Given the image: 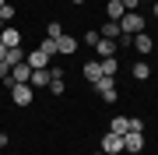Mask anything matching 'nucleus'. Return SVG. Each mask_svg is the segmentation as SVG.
Returning a JSON list of instances; mask_svg holds the SVG:
<instances>
[{
  "label": "nucleus",
  "mask_w": 158,
  "mask_h": 155,
  "mask_svg": "<svg viewBox=\"0 0 158 155\" xmlns=\"http://www.w3.org/2000/svg\"><path fill=\"white\" fill-rule=\"evenodd\" d=\"M95 92H98V99H102V102H109V106H113L116 99H119V92H116V81H113V78H98V81H95Z\"/></svg>",
  "instance_id": "obj_1"
},
{
  "label": "nucleus",
  "mask_w": 158,
  "mask_h": 155,
  "mask_svg": "<svg viewBox=\"0 0 158 155\" xmlns=\"http://www.w3.org/2000/svg\"><path fill=\"white\" fill-rule=\"evenodd\" d=\"M119 28H123L127 35H137V32H144V18L137 11H127L123 18H119Z\"/></svg>",
  "instance_id": "obj_2"
},
{
  "label": "nucleus",
  "mask_w": 158,
  "mask_h": 155,
  "mask_svg": "<svg viewBox=\"0 0 158 155\" xmlns=\"http://www.w3.org/2000/svg\"><path fill=\"white\" fill-rule=\"evenodd\" d=\"M98 152L102 155H119V152H123V134H113V131H109L106 138H102V148Z\"/></svg>",
  "instance_id": "obj_3"
},
{
  "label": "nucleus",
  "mask_w": 158,
  "mask_h": 155,
  "mask_svg": "<svg viewBox=\"0 0 158 155\" xmlns=\"http://www.w3.org/2000/svg\"><path fill=\"white\" fill-rule=\"evenodd\" d=\"M141 148H144V134H137V131H127V134H123V152L137 155Z\"/></svg>",
  "instance_id": "obj_4"
},
{
  "label": "nucleus",
  "mask_w": 158,
  "mask_h": 155,
  "mask_svg": "<svg viewBox=\"0 0 158 155\" xmlns=\"http://www.w3.org/2000/svg\"><path fill=\"white\" fill-rule=\"evenodd\" d=\"M0 42H4L7 50H18V46H21V32H18L14 25H4V32H0Z\"/></svg>",
  "instance_id": "obj_5"
},
{
  "label": "nucleus",
  "mask_w": 158,
  "mask_h": 155,
  "mask_svg": "<svg viewBox=\"0 0 158 155\" xmlns=\"http://www.w3.org/2000/svg\"><path fill=\"white\" fill-rule=\"evenodd\" d=\"M49 81H53V71H49V67H39V71H32L28 85H32V88H49Z\"/></svg>",
  "instance_id": "obj_6"
},
{
  "label": "nucleus",
  "mask_w": 158,
  "mask_h": 155,
  "mask_svg": "<svg viewBox=\"0 0 158 155\" xmlns=\"http://www.w3.org/2000/svg\"><path fill=\"white\" fill-rule=\"evenodd\" d=\"M11 99H14V106H32V85H14Z\"/></svg>",
  "instance_id": "obj_7"
},
{
  "label": "nucleus",
  "mask_w": 158,
  "mask_h": 155,
  "mask_svg": "<svg viewBox=\"0 0 158 155\" xmlns=\"http://www.w3.org/2000/svg\"><path fill=\"white\" fill-rule=\"evenodd\" d=\"M77 46H81V42L74 39V35H67V32H63L60 39H56V53H63V57H70V53H77Z\"/></svg>",
  "instance_id": "obj_8"
},
{
  "label": "nucleus",
  "mask_w": 158,
  "mask_h": 155,
  "mask_svg": "<svg viewBox=\"0 0 158 155\" xmlns=\"http://www.w3.org/2000/svg\"><path fill=\"white\" fill-rule=\"evenodd\" d=\"M25 60H28V67H32V71H39V67H49V60H53V57H46V53L35 46L32 53H25Z\"/></svg>",
  "instance_id": "obj_9"
},
{
  "label": "nucleus",
  "mask_w": 158,
  "mask_h": 155,
  "mask_svg": "<svg viewBox=\"0 0 158 155\" xmlns=\"http://www.w3.org/2000/svg\"><path fill=\"white\" fill-rule=\"evenodd\" d=\"M28 78H32V67H28V60H21L11 71V81H14V85H28Z\"/></svg>",
  "instance_id": "obj_10"
},
{
  "label": "nucleus",
  "mask_w": 158,
  "mask_h": 155,
  "mask_svg": "<svg viewBox=\"0 0 158 155\" xmlns=\"http://www.w3.org/2000/svg\"><path fill=\"white\" fill-rule=\"evenodd\" d=\"M134 50L144 57V53H151V50H155V39H151L148 32H137V35H134Z\"/></svg>",
  "instance_id": "obj_11"
},
{
  "label": "nucleus",
  "mask_w": 158,
  "mask_h": 155,
  "mask_svg": "<svg viewBox=\"0 0 158 155\" xmlns=\"http://www.w3.org/2000/svg\"><path fill=\"white\" fill-rule=\"evenodd\" d=\"M98 35H102V39H113V42H116L119 35H123V28H119V21H106V25H102V32H98Z\"/></svg>",
  "instance_id": "obj_12"
},
{
  "label": "nucleus",
  "mask_w": 158,
  "mask_h": 155,
  "mask_svg": "<svg viewBox=\"0 0 158 155\" xmlns=\"http://www.w3.org/2000/svg\"><path fill=\"white\" fill-rule=\"evenodd\" d=\"M106 14H109V21H119V18L127 14V7L119 4V0H109V4H106Z\"/></svg>",
  "instance_id": "obj_13"
},
{
  "label": "nucleus",
  "mask_w": 158,
  "mask_h": 155,
  "mask_svg": "<svg viewBox=\"0 0 158 155\" xmlns=\"http://www.w3.org/2000/svg\"><path fill=\"white\" fill-rule=\"evenodd\" d=\"M85 78L91 81V85L102 78V63H98V60H88V63H85Z\"/></svg>",
  "instance_id": "obj_14"
},
{
  "label": "nucleus",
  "mask_w": 158,
  "mask_h": 155,
  "mask_svg": "<svg viewBox=\"0 0 158 155\" xmlns=\"http://www.w3.org/2000/svg\"><path fill=\"white\" fill-rule=\"evenodd\" d=\"M113 50H116V42H113V39H98V46H95V53H98V60L113 57Z\"/></svg>",
  "instance_id": "obj_15"
},
{
  "label": "nucleus",
  "mask_w": 158,
  "mask_h": 155,
  "mask_svg": "<svg viewBox=\"0 0 158 155\" xmlns=\"http://www.w3.org/2000/svg\"><path fill=\"white\" fill-rule=\"evenodd\" d=\"M98 63H102V78H116V71H119L116 57H106V60H98Z\"/></svg>",
  "instance_id": "obj_16"
},
{
  "label": "nucleus",
  "mask_w": 158,
  "mask_h": 155,
  "mask_svg": "<svg viewBox=\"0 0 158 155\" xmlns=\"http://www.w3.org/2000/svg\"><path fill=\"white\" fill-rule=\"evenodd\" d=\"M134 78H137V81H148V78H151V67H148L144 60H137V63H134Z\"/></svg>",
  "instance_id": "obj_17"
},
{
  "label": "nucleus",
  "mask_w": 158,
  "mask_h": 155,
  "mask_svg": "<svg viewBox=\"0 0 158 155\" xmlns=\"http://www.w3.org/2000/svg\"><path fill=\"white\" fill-rule=\"evenodd\" d=\"M130 131V116H113V134H127Z\"/></svg>",
  "instance_id": "obj_18"
},
{
  "label": "nucleus",
  "mask_w": 158,
  "mask_h": 155,
  "mask_svg": "<svg viewBox=\"0 0 158 155\" xmlns=\"http://www.w3.org/2000/svg\"><path fill=\"white\" fill-rule=\"evenodd\" d=\"M4 60L11 63V67H18V63L25 60V53H21V46H18V50H7V57H4Z\"/></svg>",
  "instance_id": "obj_19"
},
{
  "label": "nucleus",
  "mask_w": 158,
  "mask_h": 155,
  "mask_svg": "<svg viewBox=\"0 0 158 155\" xmlns=\"http://www.w3.org/2000/svg\"><path fill=\"white\" fill-rule=\"evenodd\" d=\"M39 50L46 53V57H56V39H42V42H39Z\"/></svg>",
  "instance_id": "obj_20"
},
{
  "label": "nucleus",
  "mask_w": 158,
  "mask_h": 155,
  "mask_svg": "<svg viewBox=\"0 0 158 155\" xmlns=\"http://www.w3.org/2000/svg\"><path fill=\"white\" fill-rule=\"evenodd\" d=\"M63 35V25L60 21H49V28H46V39H60Z\"/></svg>",
  "instance_id": "obj_21"
},
{
  "label": "nucleus",
  "mask_w": 158,
  "mask_h": 155,
  "mask_svg": "<svg viewBox=\"0 0 158 155\" xmlns=\"http://www.w3.org/2000/svg\"><path fill=\"white\" fill-rule=\"evenodd\" d=\"M14 4H4V7H0V21H14Z\"/></svg>",
  "instance_id": "obj_22"
},
{
  "label": "nucleus",
  "mask_w": 158,
  "mask_h": 155,
  "mask_svg": "<svg viewBox=\"0 0 158 155\" xmlns=\"http://www.w3.org/2000/svg\"><path fill=\"white\" fill-rule=\"evenodd\" d=\"M63 88H67V85H63V78H56V74H53V81H49V92H53V95H63Z\"/></svg>",
  "instance_id": "obj_23"
},
{
  "label": "nucleus",
  "mask_w": 158,
  "mask_h": 155,
  "mask_svg": "<svg viewBox=\"0 0 158 155\" xmlns=\"http://www.w3.org/2000/svg\"><path fill=\"white\" fill-rule=\"evenodd\" d=\"M98 39H102L98 32H85V46H91V50H95V46H98Z\"/></svg>",
  "instance_id": "obj_24"
},
{
  "label": "nucleus",
  "mask_w": 158,
  "mask_h": 155,
  "mask_svg": "<svg viewBox=\"0 0 158 155\" xmlns=\"http://www.w3.org/2000/svg\"><path fill=\"white\" fill-rule=\"evenodd\" d=\"M130 131H137V134H144V120H141V116H130Z\"/></svg>",
  "instance_id": "obj_25"
},
{
  "label": "nucleus",
  "mask_w": 158,
  "mask_h": 155,
  "mask_svg": "<svg viewBox=\"0 0 158 155\" xmlns=\"http://www.w3.org/2000/svg\"><path fill=\"white\" fill-rule=\"evenodd\" d=\"M119 4H123L127 11H137V7H141V0H119Z\"/></svg>",
  "instance_id": "obj_26"
},
{
  "label": "nucleus",
  "mask_w": 158,
  "mask_h": 155,
  "mask_svg": "<svg viewBox=\"0 0 158 155\" xmlns=\"http://www.w3.org/2000/svg\"><path fill=\"white\" fill-rule=\"evenodd\" d=\"M7 57V46H4V42H0V60H4Z\"/></svg>",
  "instance_id": "obj_27"
},
{
  "label": "nucleus",
  "mask_w": 158,
  "mask_h": 155,
  "mask_svg": "<svg viewBox=\"0 0 158 155\" xmlns=\"http://www.w3.org/2000/svg\"><path fill=\"white\" fill-rule=\"evenodd\" d=\"M4 144H7V134H0V148H4Z\"/></svg>",
  "instance_id": "obj_28"
},
{
  "label": "nucleus",
  "mask_w": 158,
  "mask_h": 155,
  "mask_svg": "<svg viewBox=\"0 0 158 155\" xmlns=\"http://www.w3.org/2000/svg\"><path fill=\"white\" fill-rule=\"evenodd\" d=\"M155 18H158V0H155Z\"/></svg>",
  "instance_id": "obj_29"
},
{
  "label": "nucleus",
  "mask_w": 158,
  "mask_h": 155,
  "mask_svg": "<svg viewBox=\"0 0 158 155\" xmlns=\"http://www.w3.org/2000/svg\"><path fill=\"white\" fill-rule=\"evenodd\" d=\"M70 4H85V0H70Z\"/></svg>",
  "instance_id": "obj_30"
},
{
  "label": "nucleus",
  "mask_w": 158,
  "mask_h": 155,
  "mask_svg": "<svg viewBox=\"0 0 158 155\" xmlns=\"http://www.w3.org/2000/svg\"><path fill=\"white\" fill-rule=\"evenodd\" d=\"M4 25H7V21H0V32H4Z\"/></svg>",
  "instance_id": "obj_31"
},
{
  "label": "nucleus",
  "mask_w": 158,
  "mask_h": 155,
  "mask_svg": "<svg viewBox=\"0 0 158 155\" xmlns=\"http://www.w3.org/2000/svg\"><path fill=\"white\" fill-rule=\"evenodd\" d=\"M4 4H7V0H0V7H4Z\"/></svg>",
  "instance_id": "obj_32"
},
{
  "label": "nucleus",
  "mask_w": 158,
  "mask_h": 155,
  "mask_svg": "<svg viewBox=\"0 0 158 155\" xmlns=\"http://www.w3.org/2000/svg\"><path fill=\"white\" fill-rule=\"evenodd\" d=\"M155 50H158V42H155Z\"/></svg>",
  "instance_id": "obj_33"
},
{
  "label": "nucleus",
  "mask_w": 158,
  "mask_h": 155,
  "mask_svg": "<svg viewBox=\"0 0 158 155\" xmlns=\"http://www.w3.org/2000/svg\"><path fill=\"white\" fill-rule=\"evenodd\" d=\"M95 155H102V152H95Z\"/></svg>",
  "instance_id": "obj_34"
}]
</instances>
